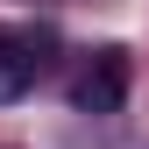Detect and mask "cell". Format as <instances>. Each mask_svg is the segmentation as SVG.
I'll list each match as a JSON object with an SVG mask.
<instances>
[{"label": "cell", "mask_w": 149, "mask_h": 149, "mask_svg": "<svg viewBox=\"0 0 149 149\" xmlns=\"http://www.w3.org/2000/svg\"><path fill=\"white\" fill-rule=\"evenodd\" d=\"M128 85H135V57H128L121 43H107V50H92L85 71L71 78V107L78 114H121V100H128Z\"/></svg>", "instance_id": "cell-1"}, {"label": "cell", "mask_w": 149, "mask_h": 149, "mask_svg": "<svg viewBox=\"0 0 149 149\" xmlns=\"http://www.w3.org/2000/svg\"><path fill=\"white\" fill-rule=\"evenodd\" d=\"M50 43H57L50 29H29V36H0V107H14V100H22V92L36 85V64H43L36 50H50Z\"/></svg>", "instance_id": "cell-2"}]
</instances>
